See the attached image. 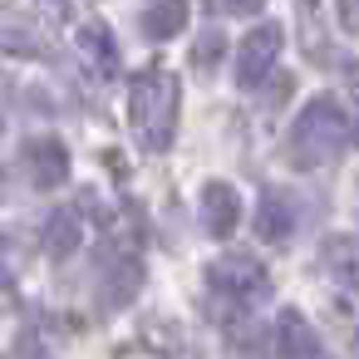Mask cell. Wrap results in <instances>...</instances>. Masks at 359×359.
I'll list each match as a JSON object with an SVG mask.
<instances>
[{
	"label": "cell",
	"mask_w": 359,
	"mask_h": 359,
	"mask_svg": "<svg viewBox=\"0 0 359 359\" xmlns=\"http://www.w3.org/2000/svg\"><path fill=\"white\" fill-rule=\"evenodd\" d=\"M334 11H339V30L359 35V0H334Z\"/></svg>",
	"instance_id": "9a60e30c"
},
{
	"label": "cell",
	"mask_w": 359,
	"mask_h": 359,
	"mask_svg": "<svg viewBox=\"0 0 359 359\" xmlns=\"http://www.w3.org/2000/svg\"><path fill=\"white\" fill-rule=\"evenodd\" d=\"M182 30H187V0H148V11H143L148 40H172Z\"/></svg>",
	"instance_id": "9c48e42d"
},
{
	"label": "cell",
	"mask_w": 359,
	"mask_h": 359,
	"mask_svg": "<svg viewBox=\"0 0 359 359\" xmlns=\"http://www.w3.org/2000/svg\"><path fill=\"white\" fill-rule=\"evenodd\" d=\"M138 280H143V271H138L133 261H118V266L104 276V310H118V305H128V300L138 295Z\"/></svg>",
	"instance_id": "7c38bea8"
},
{
	"label": "cell",
	"mask_w": 359,
	"mask_h": 359,
	"mask_svg": "<svg viewBox=\"0 0 359 359\" xmlns=\"http://www.w3.org/2000/svg\"><path fill=\"white\" fill-rule=\"evenodd\" d=\"M236 222H241V197H236V187H231V182H207V187H202V226H207L217 241H226V236L236 231Z\"/></svg>",
	"instance_id": "8992f818"
},
{
	"label": "cell",
	"mask_w": 359,
	"mask_h": 359,
	"mask_svg": "<svg viewBox=\"0 0 359 359\" xmlns=\"http://www.w3.org/2000/svg\"><path fill=\"white\" fill-rule=\"evenodd\" d=\"M276 60H280V25H271V20L251 25L246 40H241V50H236V84L246 94L261 89V79L276 69Z\"/></svg>",
	"instance_id": "277c9868"
},
{
	"label": "cell",
	"mask_w": 359,
	"mask_h": 359,
	"mask_svg": "<svg viewBox=\"0 0 359 359\" xmlns=\"http://www.w3.org/2000/svg\"><path fill=\"white\" fill-rule=\"evenodd\" d=\"M354 354H359V330H354Z\"/></svg>",
	"instance_id": "ac0fdd59"
},
{
	"label": "cell",
	"mask_w": 359,
	"mask_h": 359,
	"mask_svg": "<svg viewBox=\"0 0 359 359\" xmlns=\"http://www.w3.org/2000/svg\"><path fill=\"white\" fill-rule=\"evenodd\" d=\"M20 163H25V177L35 187H45V192L69 177V148L60 138H30L25 153H20Z\"/></svg>",
	"instance_id": "5b68a950"
},
{
	"label": "cell",
	"mask_w": 359,
	"mask_h": 359,
	"mask_svg": "<svg viewBox=\"0 0 359 359\" xmlns=\"http://www.w3.org/2000/svg\"><path fill=\"white\" fill-rule=\"evenodd\" d=\"M222 6V15H251V11H261V0H217Z\"/></svg>",
	"instance_id": "2e32d148"
},
{
	"label": "cell",
	"mask_w": 359,
	"mask_h": 359,
	"mask_svg": "<svg viewBox=\"0 0 359 359\" xmlns=\"http://www.w3.org/2000/svg\"><path fill=\"white\" fill-rule=\"evenodd\" d=\"M344 128L349 123H344V109L334 99H310L300 109V118L290 123V158L300 168H325L344 148V138H349Z\"/></svg>",
	"instance_id": "7a4b0ae2"
},
{
	"label": "cell",
	"mask_w": 359,
	"mask_h": 359,
	"mask_svg": "<svg viewBox=\"0 0 359 359\" xmlns=\"http://www.w3.org/2000/svg\"><path fill=\"white\" fill-rule=\"evenodd\" d=\"M222 50H226L222 30H207V35H197V50H192V69H197V74H212V69L222 65Z\"/></svg>",
	"instance_id": "5bb4252c"
},
{
	"label": "cell",
	"mask_w": 359,
	"mask_h": 359,
	"mask_svg": "<svg viewBox=\"0 0 359 359\" xmlns=\"http://www.w3.org/2000/svg\"><path fill=\"white\" fill-rule=\"evenodd\" d=\"M79 45H84L89 60H99V69H114V40H109L104 25H84L79 30Z\"/></svg>",
	"instance_id": "4fadbf2b"
},
{
	"label": "cell",
	"mask_w": 359,
	"mask_h": 359,
	"mask_svg": "<svg viewBox=\"0 0 359 359\" xmlns=\"http://www.w3.org/2000/svg\"><path fill=\"white\" fill-rule=\"evenodd\" d=\"M320 266H325L344 290H354V285H359V236H330V241L320 246Z\"/></svg>",
	"instance_id": "ba28073f"
},
{
	"label": "cell",
	"mask_w": 359,
	"mask_h": 359,
	"mask_svg": "<svg viewBox=\"0 0 359 359\" xmlns=\"http://www.w3.org/2000/svg\"><path fill=\"white\" fill-rule=\"evenodd\" d=\"M79 236H84V226H79V212H69V207H60V212H55V217L45 222V251H50L55 261L74 256Z\"/></svg>",
	"instance_id": "8fae6325"
},
{
	"label": "cell",
	"mask_w": 359,
	"mask_h": 359,
	"mask_svg": "<svg viewBox=\"0 0 359 359\" xmlns=\"http://www.w3.org/2000/svg\"><path fill=\"white\" fill-rule=\"evenodd\" d=\"M207 285L236 305H251V300H266L271 295V276L261 261H251L246 251H226L207 266Z\"/></svg>",
	"instance_id": "3957f363"
},
{
	"label": "cell",
	"mask_w": 359,
	"mask_h": 359,
	"mask_svg": "<svg viewBox=\"0 0 359 359\" xmlns=\"http://www.w3.org/2000/svg\"><path fill=\"white\" fill-rule=\"evenodd\" d=\"M11 285H15V276H11V266H6V256H0V295H11Z\"/></svg>",
	"instance_id": "e0dca14e"
},
{
	"label": "cell",
	"mask_w": 359,
	"mask_h": 359,
	"mask_svg": "<svg viewBox=\"0 0 359 359\" xmlns=\"http://www.w3.org/2000/svg\"><path fill=\"white\" fill-rule=\"evenodd\" d=\"M177 114H182V89L172 74L163 69H148L133 79L128 89V118L143 138L148 153H168L172 148V133H177Z\"/></svg>",
	"instance_id": "6da1fadb"
},
{
	"label": "cell",
	"mask_w": 359,
	"mask_h": 359,
	"mask_svg": "<svg viewBox=\"0 0 359 359\" xmlns=\"http://www.w3.org/2000/svg\"><path fill=\"white\" fill-rule=\"evenodd\" d=\"M276 349L280 354H320V339H315V330L305 325L300 310H280V320H276Z\"/></svg>",
	"instance_id": "30bf717a"
},
{
	"label": "cell",
	"mask_w": 359,
	"mask_h": 359,
	"mask_svg": "<svg viewBox=\"0 0 359 359\" xmlns=\"http://www.w3.org/2000/svg\"><path fill=\"white\" fill-rule=\"evenodd\" d=\"M251 222H256V236H261L266 246H280V241H290V231H295V212H290V202H285L280 192H266Z\"/></svg>",
	"instance_id": "52a82bcc"
}]
</instances>
